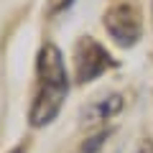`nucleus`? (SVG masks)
<instances>
[{"label":"nucleus","mask_w":153,"mask_h":153,"mask_svg":"<svg viewBox=\"0 0 153 153\" xmlns=\"http://www.w3.org/2000/svg\"><path fill=\"white\" fill-rule=\"evenodd\" d=\"M115 66V59L107 54L105 46H100L94 38L84 36L74 49V76L79 84H87L92 79H97L100 74Z\"/></svg>","instance_id":"3"},{"label":"nucleus","mask_w":153,"mask_h":153,"mask_svg":"<svg viewBox=\"0 0 153 153\" xmlns=\"http://www.w3.org/2000/svg\"><path fill=\"white\" fill-rule=\"evenodd\" d=\"M36 94H33L31 110H28V120L33 128H44L56 120L61 105L69 92V74H66V64L61 51L54 44L41 46L36 59Z\"/></svg>","instance_id":"1"},{"label":"nucleus","mask_w":153,"mask_h":153,"mask_svg":"<svg viewBox=\"0 0 153 153\" xmlns=\"http://www.w3.org/2000/svg\"><path fill=\"white\" fill-rule=\"evenodd\" d=\"M120 110H123V97L120 94H110V97L100 100L97 105L89 107V117H92V120H107V117H112V115L120 112Z\"/></svg>","instance_id":"4"},{"label":"nucleus","mask_w":153,"mask_h":153,"mask_svg":"<svg viewBox=\"0 0 153 153\" xmlns=\"http://www.w3.org/2000/svg\"><path fill=\"white\" fill-rule=\"evenodd\" d=\"M10 153H23V146H18V148H13Z\"/></svg>","instance_id":"8"},{"label":"nucleus","mask_w":153,"mask_h":153,"mask_svg":"<svg viewBox=\"0 0 153 153\" xmlns=\"http://www.w3.org/2000/svg\"><path fill=\"white\" fill-rule=\"evenodd\" d=\"M105 138H107V133H100V135L89 138V140H87V143H84V146H82V153H97L100 148H102Z\"/></svg>","instance_id":"6"},{"label":"nucleus","mask_w":153,"mask_h":153,"mask_svg":"<svg viewBox=\"0 0 153 153\" xmlns=\"http://www.w3.org/2000/svg\"><path fill=\"white\" fill-rule=\"evenodd\" d=\"M105 31L110 33L117 46H135L143 36V21H140V10L130 3H117V5L107 8L105 13Z\"/></svg>","instance_id":"2"},{"label":"nucleus","mask_w":153,"mask_h":153,"mask_svg":"<svg viewBox=\"0 0 153 153\" xmlns=\"http://www.w3.org/2000/svg\"><path fill=\"white\" fill-rule=\"evenodd\" d=\"M71 3H74V0H46V16L49 18L59 16V13L66 10V8H71Z\"/></svg>","instance_id":"5"},{"label":"nucleus","mask_w":153,"mask_h":153,"mask_svg":"<svg viewBox=\"0 0 153 153\" xmlns=\"http://www.w3.org/2000/svg\"><path fill=\"white\" fill-rule=\"evenodd\" d=\"M135 153H153V140H146V143H143V146L138 148Z\"/></svg>","instance_id":"7"}]
</instances>
